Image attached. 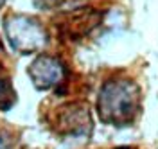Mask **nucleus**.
<instances>
[{
    "instance_id": "nucleus-1",
    "label": "nucleus",
    "mask_w": 158,
    "mask_h": 149,
    "mask_svg": "<svg viewBox=\"0 0 158 149\" xmlns=\"http://www.w3.org/2000/svg\"><path fill=\"white\" fill-rule=\"evenodd\" d=\"M142 99L137 83L126 77H115L102 85L97 99V111L102 122L113 126L131 124L140 113Z\"/></svg>"
},
{
    "instance_id": "nucleus-2",
    "label": "nucleus",
    "mask_w": 158,
    "mask_h": 149,
    "mask_svg": "<svg viewBox=\"0 0 158 149\" xmlns=\"http://www.w3.org/2000/svg\"><path fill=\"white\" fill-rule=\"evenodd\" d=\"M6 34L9 38L13 49L22 54H32L45 47L47 31L32 16L25 14H11L4 22Z\"/></svg>"
},
{
    "instance_id": "nucleus-3",
    "label": "nucleus",
    "mask_w": 158,
    "mask_h": 149,
    "mask_svg": "<svg viewBox=\"0 0 158 149\" xmlns=\"http://www.w3.org/2000/svg\"><path fill=\"white\" fill-rule=\"evenodd\" d=\"M65 76H67L65 65L58 58L47 56V54H40L29 67V77L32 79L34 86L41 90L58 86L65 79Z\"/></svg>"
},
{
    "instance_id": "nucleus-4",
    "label": "nucleus",
    "mask_w": 158,
    "mask_h": 149,
    "mask_svg": "<svg viewBox=\"0 0 158 149\" xmlns=\"http://www.w3.org/2000/svg\"><path fill=\"white\" fill-rule=\"evenodd\" d=\"M61 124L70 133H83L90 128V113L83 104H69L61 110Z\"/></svg>"
},
{
    "instance_id": "nucleus-5",
    "label": "nucleus",
    "mask_w": 158,
    "mask_h": 149,
    "mask_svg": "<svg viewBox=\"0 0 158 149\" xmlns=\"http://www.w3.org/2000/svg\"><path fill=\"white\" fill-rule=\"evenodd\" d=\"M13 102V88H11L9 76L0 67V110H6Z\"/></svg>"
},
{
    "instance_id": "nucleus-6",
    "label": "nucleus",
    "mask_w": 158,
    "mask_h": 149,
    "mask_svg": "<svg viewBox=\"0 0 158 149\" xmlns=\"http://www.w3.org/2000/svg\"><path fill=\"white\" fill-rule=\"evenodd\" d=\"M4 2H6V0H0V7H2V6H4Z\"/></svg>"
},
{
    "instance_id": "nucleus-7",
    "label": "nucleus",
    "mask_w": 158,
    "mask_h": 149,
    "mask_svg": "<svg viewBox=\"0 0 158 149\" xmlns=\"http://www.w3.org/2000/svg\"><path fill=\"white\" fill-rule=\"evenodd\" d=\"M120 149H128V147H120Z\"/></svg>"
}]
</instances>
